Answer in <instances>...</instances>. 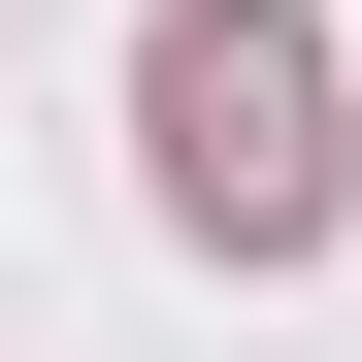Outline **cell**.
<instances>
[{
    "label": "cell",
    "instance_id": "cell-1",
    "mask_svg": "<svg viewBox=\"0 0 362 362\" xmlns=\"http://www.w3.org/2000/svg\"><path fill=\"white\" fill-rule=\"evenodd\" d=\"M132 132H165V230H198V264H329V198H362L296 0H165L132 33Z\"/></svg>",
    "mask_w": 362,
    "mask_h": 362
}]
</instances>
